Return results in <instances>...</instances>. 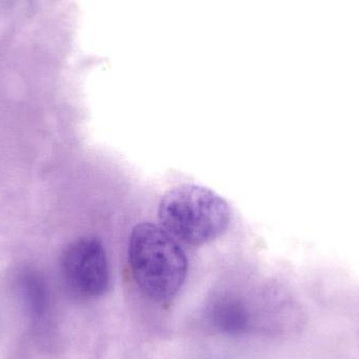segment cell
<instances>
[{
  "label": "cell",
  "mask_w": 359,
  "mask_h": 359,
  "mask_svg": "<svg viewBox=\"0 0 359 359\" xmlns=\"http://www.w3.org/2000/svg\"><path fill=\"white\" fill-rule=\"evenodd\" d=\"M16 286L29 314L35 320H43L50 308V292L42 274L33 268H23L17 276Z\"/></svg>",
  "instance_id": "5b68a950"
},
{
  "label": "cell",
  "mask_w": 359,
  "mask_h": 359,
  "mask_svg": "<svg viewBox=\"0 0 359 359\" xmlns=\"http://www.w3.org/2000/svg\"><path fill=\"white\" fill-rule=\"evenodd\" d=\"M159 217L168 233L186 244L200 246L226 231L230 209L223 198L208 188L181 185L164 194Z\"/></svg>",
  "instance_id": "7a4b0ae2"
},
{
  "label": "cell",
  "mask_w": 359,
  "mask_h": 359,
  "mask_svg": "<svg viewBox=\"0 0 359 359\" xmlns=\"http://www.w3.org/2000/svg\"><path fill=\"white\" fill-rule=\"evenodd\" d=\"M128 259L137 286L151 301L168 303L185 282V252L172 234L155 224H139L133 229Z\"/></svg>",
  "instance_id": "6da1fadb"
},
{
  "label": "cell",
  "mask_w": 359,
  "mask_h": 359,
  "mask_svg": "<svg viewBox=\"0 0 359 359\" xmlns=\"http://www.w3.org/2000/svg\"><path fill=\"white\" fill-rule=\"evenodd\" d=\"M209 320L215 330L230 337L245 334L250 327V313L243 302L224 297L209 310Z\"/></svg>",
  "instance_id": "277c9868"
},
{
  "label": "cell",
  "mask_w": 359,
  "mask_h": 359,
  "mask_svg": "<svg viewBox=\"0 0 359 359\" xmlns=\"http://www.w3.org/2000/svg\"><path fill=\"white\" fill-rule=\"evenodd\" d=\"M60 269L67 288L80 299H96L109 290V261L96 238L83 236L72 242L63 251Z\"/></svg>",
  "instance_id": "3957f363"
}]
</instances>
